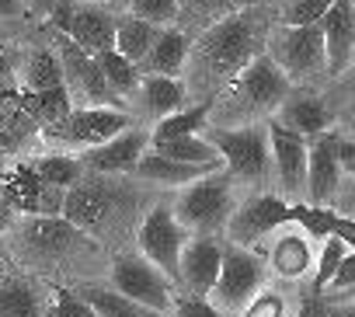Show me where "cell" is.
Listing matches in <instances>:
<instances>
[{
    "label": "cell",
    "instance_id": "e575fe53",
    "mask_svg": "<svg viewBox=\"0 0 355 317\" xmlns=\"http://www.w3.org/2000/svg\"><path fill=\"white\" fill-rule=\"evenodd\" d=\"M334 0H279V25H320Z\"/></svg>",
    "mask_w": 355,
    "mask_h": 317
},
{
    "label": "cell",
    "instance_id": "8992f818",
    "mask_svg": "<svg viewBox=\"0 0 355 317\" xmlns=\"http://www.w3.org/2000/svg\"><path fill=\"white\" fill-rule=\"evenodd\" d=\"M265 53L279 63V70L296 84L303 77H313L327 70V49L320 25H279L268 35Z\"/></svg>",
    "mask_w": 355,
    "mask_h": 317
},
{
    "label": "cell",
    "instance_id": "603a6c76",
    "mask_svg": "<svg viewBox=\"0 0 355 317\" xmlns=\"http://www.w3.org/2000/svg\"><path fill=\"white\" fill-rule=\"evenodd\" d=\"M216 168H206V164H182V161H171V157H160V153H143L139 164H136V178L143 182H160V185H192L206 175H213Z\"/></svg>",
    "mask_w": 355,
    "mask_h": 317
},
{
    "label": "cell",
    "instance_id": "d4e9b609",
    "mask_svg": "<svg viewBox=\"0 0 355 317\" xmlns=\"http://www.w3.org/2000/svg\"><path fill=\"white\" fill-rule=\"evenodd\" d=\"M18 105H21L25 115H28L32 122H39L42 129L60 126V122L73 112V98H70L67 84H63V87H53V91H21V94H18Z\"/></svg>",
    "mask_w": 355,
    "mask_h": 317
},
{
    "label": "cell",
    "instance_id": "60d3db41",
    "mask_svg": "<svg viewBox=\"0 0 355 317\" xmlns=\"http://www.w3.org/2000/svg\"><path fill=\"white\" fill-rule=\"evenodd\" d=\"M234 0H182V15H196V18H223V11Z\"/></svg>",
    "mask_w": 355,
    "mask_h": 317
},
{
    "label": "cell",
    "instance_id": "f907efd6",
    "mask_svg": "<svg viewBox=\"0 0 355 317\" xmlns=\"http://www.w3.org/2000/svg\"><path fill=\"white\" fill-rule=\"evenodd\" d=\"M49 317H56V314H53V310H49Z\"/></svg>",
    "mask_w": 355,
    "mask_h": 317
},
{
    "label": "cell",
    "instance_id": "4fadbf2b",
    "mask_svg": "<svg viewBox=\"0 0 355 317\" xmlns=\"http://www.w3.org/2000/svg\"><path fill=\"white\" fill-rule=\"evenodd\" d=\"M268 146H272V164L279 175L282 192L296 196L300 189H306V161H310V143L306 136L286 129L279 119H268Z\"/></svg>",
    "mask_w": 355,
    "mask_h": 317
},
{
    "label": "cell",
    "instance_id": "83f0119b",
    "mask_svg": "<svg viewBox=\"0 0 355 317\" xmlns=\"http://www.w3.org/2000/svg\"><path fill=\"white\" fill-rule=\"evenodd\" d=\"M77 296H84L101 317H160V310L129 300L115 286H84V289H77Z\"/></svg>",
    "mask_w": 355,
    "mask_h": 317
},
{
    "label": "cell",
    "instance_id": "db71d44e",
    "mask_svg": "<svg viewBox=\"0 0 355 317\" xmlns=\"http://www.w3.org/2000/svg\"><path fill=\"white\" fill-rule=\"evenodd\" d=\"M160 317H164V314H160Z\"/></svg>",
    "mask_w": 355,
    "mask_h": 317
},
{
    "label": "cell",
    "instance_id": "d6986e66",
    "mask_svg": "<svg viewBox=\"0 0 355 317\" xmlns=\"http://www.w3.org/2000/svg\"><path fill=\"white\" fill-rule=\"evenodd\" d=\"M25 241L39 255H63V251L87 244V234L73 227L67 216H32L25 223Z\"/></svg>",
    "mask_w": 355,
    "mask_h": 317
},
{
    "label": "cell",
    "instance_id": "7c38bea8",
    "mask_svg": "<svg viewBox=\"0 0 355 317\" xmlns=\"http://www.w3.org/2000/svg\"><path fill=\"white\" fill-rule=\"evenodd\" d=\"M289 223V203L279 199V196H254L251 203L237 206L234 216L227 220V237L230 244H254L261 237H268L272 230L286 227Z\"/></svg>",
    "mask_w": 355,
    "mask_h": 317
},
{
    "label": "cell",
    "instance_id": "7a4b0ae2",
    "mask_svg": "<svg viewBox=\"0 0 355 317\" xmlns=\"http://www.w3.org/2000/svg\"><path fill=\"white\" fill-rule=\"evenodd\" d=\"M289 91H293V80L279 70V63L268 53H261L258 60H251V67H244L216 94L213 119L220 126H230V122H248L251 126V119L279 112V105L289 98Z\"/></svg>",
    "mask_w": 355,
    "mask_h": 317
},
{
    "label": "cell",
    "instance_id": "484cf974",
    "mask_svg": "<svg viewBox=\"0 0 355 317\" xmlns=\"http://www.w3.org/2000/svg\"><path fill=\"white\" fill-rule=\"evenodd\" d=\"M275 275L282 279H300L310 272V262H313V251H310V237L303 230H289L282 234L275 244H272V255H268Z\"/></svg>",
    "mask_w": 355,
    "mask_h": 317
},
{
    "label": "cell",
    "instance_id": "30bf717a",
    "mask_svg": "<svg viewBox=\"0 0 355 317\" xmlns=\"http://www.w3.org/2000/svg\"><path fill=\"white\" fill-rule=\"evenodd\" d=\"M132 129V115L125 108H105V105H91V108H73L60 126H49L46 136L70 143L77 150H91L108 143L112 136Z\"/></svg>",
    "mask_w": 355,
    "mask_h": 317
},
{
    "label": "cell",
    "instance_id": "1f68e13d",
    "mask_svg": "<svg viewBox=\"0 0 355 317\" xmlns=\"http://www.w3.org/2000/svg\"><path fill=\"white\" fill-rule=\"evenodd\" d=\"M63 60L56 49H35L25 63V91H53L63 87Z\"/></svg>",
    "mask_w": 355,
    "mask_h": 317
},
{
    "label": "cell",
    "instance_id": "8d00e7d4",
    "mask_svg": "<svg viewBox=\"0 0 355 317\" xmlns=\"http://www.w3.org/2000/svg\"><path fill=\"white\" fill-rule=\"evenodd\" d=\"M345 255H348V248L338 237H327L324 241L320 258H317V272H313V296H324V289L331 286V279H334V272H338V265H341Z\"/></svg>",
    "mask_w": 355,
    "mask_h": 317
},
{
    "label": "cell",
    "instance_id": "cb8c5ba5",
    "mask_svg": "<svg viewBox=\"0 0 355 317\" xmlns=\"http://www.w3.org/2000/svg\"><path fill=\"white\" fill-rule=\"evenodd\" d=\"M216 108V98H202L199 105H189L182 112H174V115H164L157 119V126L150 129V146L153 143H171V139H182V136H199L209 122Z\"/></svg>",
    "mask_w": 355,
    "mask_h": 317
},
{
    "label": "cell",
    "instance_id": "f5cc1de1",
    "mask_svg": "<svg viewBox=\"0 0 355 317\" xmlns=\"http://www.w3.org/2000/svg\"><path fill=\"white\" fill-rule=\"evenodd\" d=\"M352 289H355V286H352Z\"/></svg>",
    "mask_w": 355,
    "mask_h": 317
},
{
    "label": "cell",
    "instance_id": "d590c367",
    "mask_svg": "<svg viewBox=\"0 0 355 317\" xmlns=\"http://www.w3.org/2000/svg\"><path fill=\"white\" fill-rule=\"evenodd\" d=\"M129 15H136L157 28H171L182 18V0H129Z\"/></svg>",
    "mask_w": 355,
    "mask_h": 317
},
{
    "label": "cell",
    "instance_id": "f1b7e54d",
    "mask_svg": "<svg viewBox=\"0 0 355 317\" xmlns=\"http://www.w3.org/2000/svg\"><path fill=\"white\" fill-rule=\"evenodd\" d=\"M150 150L160 157H171V161H182V164H206V168L223 171V157L206 136H182L171 143H153Z\"/></svg>",
    "mask_w": 355,
    "mask_h": 317
},
{
    "label": "cell",
    "instance_id": "836d02e7",
    "mask_svg": "<svg viewBox=\"0 0 355 317\" xmlns=\"http://www.w3.org/2000/svg\"><path fill=\"white\" fill-rule=\"evenodd\" d=\"M334 220H338L334 209H324V206H313V203L289 206V223H300L310 241H327L334 234Z\"/></svg>",
    "mask_w": 355,
    "mask_h": 317
},
{
    "label": "cell",
    "instance_id": "681fc988",
    "mask_svg": "<svg viewBox=\"0 0 355 317\" xmlns=\"http://www.w3.org/2000/svg\"><path fill=\"white\" fill-rule=\"evenodd\" d=\"M84 4H101V0H84Z\"/></svg>",
    "mask_w": 355,
    "mask_h": 317
},
{
    "label": "cell",
    "instance_id": "f6af8a7d",
    "mask_svg": "<svg viewBox=\"0 0 355 317\" xmlns=\"http://www.w3.org/2000/svg\"><path fill=\"white\" fill-rule=\"evenodd\" d=\"M25 11L21 0H0V18H18Z\"/></svg>",
    "mask_w": 355,
    "mask_h": 317
},
{
    "label": "cell",
    "instance_id": "4316f807",
    "mask_svg": "<svg viewBox=\"0 0 355 317\" xmlns=\"http://www.w3.org/2000/svg\"><path fill=\"white\" fill-rule=\"evenodd\" d=\"M160 32H164V28H157V25L136 18V15H122V18L115 22V49L139 67V63L150 56V49H153V42L160 39Z\"/></svg>",
    "mask_w": 355,
    "mask_h": 317
},
{
    "label": "cell",
    "instance_id": "c3c4849f",
    "mask_svg": "<svg viewBox=\"0 0 355 317\" xmlns=\"http://www.w3.org/2000/svg\"><path fill=\"white\" fill-rule=\"evenodd\" d=\"M0 258H4V234H0Z\"/></svg>",
    "mask_w": 355,
    "mask_h": 317
},
{
    "label": "cell",
    "instance_id": "74e56055",
    "mask_svg": "<svg viewBox=\"0 0 355 317\" xmlns=\"http://www.w3.org/2000/svg\"><path fill=\"white\" fill-rule=\"evenodd\" d=\"M241 317H286V296L275 293V289H261V293L244 307Z\"/></svg>",
    "mask_w": 355,
    "mask_h": 317
},
{
    "label": "cell",
    "instance_id": "e0dca14e",
    "mask_svg": "<svg viewBox=\"0 0 355 317\" xmlns=\"http://www.w3.org/2000/svg\"><path fill=\"white\" fill-rule=\"evenodd\" d=\"M338 178H341L338 136L334 132H320L310 143V161H306V192H310V203L313 206H324L338 192Z\"/></svg>",
    "mask_w": 355,
    "mask_h": 317
},
{
    "label": "cell",
    "instance_id": "9c48e42d",
    "mask_svg": "<svg viewBox=\"0 0 355 317\" xmlns=\"http://www.w3.org/2000/svg\"><path fill=\"white\" fill-rule=\"evenodd\" d=\"M53 32L73 39L84 53L98 56L105 49H115V15H108L101 4H70V0H63V4L53 11Z\"/></svg>",
    "mask_w": 355,
    "mask_h": 317
},
{
    "label": "cell",
    "instance_id": "44dd1931",
    "mask_svg": "<svg viewBox=\"0 0 355 317\" xmlns=\"http://www.w3.org/2000/svg\"><path fill=\"white\" fill-rule=\"evenodd\" d=\"M136 94H139V105L153 119H164V115H174V112L189 108V87H185V80H178V77L143 74Z\"/></svg>",
    "mask_w": 355,
    "mask_h": 317
},
{
    "label": "cell",
    "instance_id": "8fae6325",
    "mask_svg": "<svg viewBox=\"0 0 355 317\" xmlns=\"http://www.w3.org/2000/svg\"><path fill=\"white\" fill-rule=\"evenodd\" d=\"M112 286L125 293L129 300L153 307L160 314L174 303V282L143 255H119L112 265Z\"/></svg>",
    "mask_w": 355,
    "mask_h": 317
},
{
    "label": "cell",
    "instance_id": "52a82bcc",
    "mask_svg": "<svg viewBox=\"0 0 355 317\" xmlns=\"http://www.w3.org/2000/svg\"><path fill=\"white\" fill-rule=\"evenodd\" d=\"M136 244L143 258H150L174 286H182V251L189 244V230L178 223L171 206H153L143 216Z\"/></svg>",
    "mask_w": 355,
    "mask_h": 317
},
{
    "label": "cell",
    "instance_id": "5b68a950",
    "mask_svg": "<svg viewBox=\"0 0 355 317\" xmlns=\"http://www.w3.org/2000/svg\"><path fill=\"white\" fill-rule=\"evenodd\" d=\"M265 262L241 244H223V268L216 279V289L209 293L213 307L223 317H241L244 307L265 289Z\"/></svg>",
    "mask_w": 355,
    "mask_h": 317
},
{
    "label": "cell",
    "instance_id": "ba28073f",
    "mask_svg": "<svg viewBox=\"0 0 355 317\" xmlns=\"http://www.w3.org/2000/svg\"><path fill=\"white\" fill-rule=\"evenodd\" d=\"M56 53L63 60V77H67V91L73 101H80L84 108H91V105L122 108V98L112 91V84L105 80V74L91 53H84L73 39H67L60 32H56Z\"/></svg>",
    "mask_w": 355,
    "mask_h": 317
},
{
    "label": "cell",
    "instance_id": "ac0fdd59",
    "mask_svg": "<svg viewBox=\"0 0 355 317\" xmlns=\"http://www.w3.org/2000/svg\"><path fill=\"white\" fill-rule=\"evenodd\" d=\"M275 119L286 129H293V132H300L306 139H317L320 132L331 129V108L313 91H289V98L279 105Z\"/></svg>",
    "mask_w": 355,
    "mask_h": 317
},
{
    "label": "cell",
    "instance_id": "d6a6232c",
    "mask_svg": "<svg viewBox=\"0 0 355 317\" xmlns=\"http://www.w3.org/2000/svg\"><path fill=\"white\" fill-rule=\"evenodd\" d=\"M46 185H56V189H73L80 182V157H70V153H46V157H35L28 164Z\"/></svg>",
    "mask_w": 355,
    "mask_h": 317
},
{
    "label": "cell",
    "instance_id": "2e32d148",
    "mask_svg": "<svg viewBox=\"0 0 355 317\" xmlns=\"http://www.w3.org/2000/svg\"><path fill=\"white\" fill-rule=\"evenodd\" d=\"M324 49H327V74L341 77L355 60V8L352 0H334L331 11L320 18Z\"/></svg>",
    "mask_w": 355,
    "mask_h": 317
},
{
    "label": "cell",
    "instance_id": "277c9868",
    "mask_svg": "<svg viewBox=\"0 0 355 317\" xmlns=\"http://www.w3.org/2000/svg\"><path fill=\"white\" fill-rule=\"evenodd\" d=\"M223 157V168L230 178L258 182L272 168L268 126H213L202 132Z\"/></svg>",
    "mask_w": 355,
    "mask_h": 317
},
{
    "label": "cell",
    "instance_id": "816d5d0a",
    "mask_svg": "<svg viewBox=\"0 0 355 317\" xmlns=\"http://www.w3.org/2000/svg\"><path fill=\"white\" fill-rule=\"evenodd\" d=\"M352 8H355V0H352Z\"/></svg>",
    "mask_w": 355,
    "mask_h": 317
},
{
    "label": "cell",
    "instance_id": "f35d334b",
    "mask_svg": "<svg viewBox=\"0 0 355 317\" xmlns=\"http://www.w3.org/2000/svg\"><path fill=\"white\" fill-rule=\"evenodd\" d=\"M53 314H56V317H101V314H98L84 296H77L73 289H56Z\"/></svg>",
    "mask_w": 355,
    "mask_h": 317
},
{
    "label": "cell",
    "instance_id": "7bdbcfd3",
    "mask_svg": "<svg viewBox=\"0 0 355 317\" xmlns=\"http://www.w3.org/2000/svg\"><path fill=\"white\" fill-rule=\"evenodd\" d=\"M331 237H338L348 251H355V220L338 213V220H334V234H331Z\"/></svg>",
    "mask_w": 355,
    "mask_h": 317
},
{
    "label": "cell",
    "instance_id": "bcb514c9",
    "mask_svg": "<svg viewBox=\"0 0 355 317\" xmlns=\"http://www.w3.org/2000/svg\"><path fill=\"white\" fill-rule=\"evenodd\" d=\"M327 317H355V303H327Z\"/></svg>",
    "mask_w": 355,
    "mask_h": 317
},
{
    "label": "cell",
    "instance_id": "5bb4252c",
    "mask_svg": "<svg viewBox=\"0 0 355 317\" xmlns=\"http://www.w3.org/2000/svg\"><path fill=\"white\" fill-rule=\"evenodd\" d=\"M150 146V132L143 129H125L119 136H112L108 143L101 146H91V150H80V164L94 175H132L139 157L146 153Z\"/></svg>",
    "mask_w": 355,
    "mask_h": 317
},
{
    "label": "cell",
    "instance_id": "b9f144b4",
    "mask_svg": "<svg viewBox=\"0 0 355 317\" xmlns=\"http://www.w3.org/2000/svg\"><path fill=\"white\" fill-rule=\"evenodd\" d=\"M355 286V251H348L345 258H341V265H338V272H334V279H331V286L327 289H352Z\"/></svg>",
    "mask_w": 355,
    "mask_h": 317
},
{
    "label": "cell",
    "instance_id": "9a60e30c",
    "mask_svg": "<svg viewBox=\"0 0 355 317\" xmlns=\"http://www.w3.org/2000/svg\"><path fill=\"white\" fill-rule=\"evenodd\" d=\"M223 268V244L216 237H192L182 251V289L209 300Z\"/></svg>",
    "mask_w": 355,
    "mask_h": 317
},
{
    "label": "cell",
    "instance_id": "4dcf8cb0",
    "mask_svg": "<svg viewBox=\"0 0 355 317\" xmlns=\"http://www.w3.org/2000/svg\"><path fill=\"white\" fill-rule=\"evenodd\" d=\"M94 60H98V67H101L105 80L112 84V91H115L122 101H125V98H132V94L139 91L143 74H139V67H136L132 60H125L119 49H105V53H98Z\"/></svg>",
    "mask_w": 355,
    "mask_h": 317
},
{
    "label": "cell",
    "instance_id": "7402d4cb",
    "mask_svg": "<svg viewBox=\"0 0 355 317\" xmlns=\"http://www.w3.org/2000/svg\"><path fill=\"white\" fill-rule=\"evenodd\" d=\"M108 209H112V196H108L105 189H98V185H80V182H77L73 189H67L63 216H67L73 227H80L84 234L94 230V227H101L105 216H108Z\"/></svg>",
    "mask_w": 355,
    "mask_h": 317
},
{
    "label": "cell",
    "instance_id": "7dc6e473",
    "mask_svg": "<svg viewBox=\"0 0 355 317\" xmlns=\"http://www.w3.org/2000/svg\"><path fill=\"white\" fill-rule=\"evenodd\" d=\"M296 317H313V300H310V303H303V307H300V314H296Z\"/></svg>",
    "mask_w": 355,
    "mask_h": 317
},
{
    "label": "cell",
    "instance_id": "6da1fadb",
    "mask_svg": "<svg viewBox=\"0 0 355 317\" xmlns=\"http://www.w3.org/2000/svg\"><path fill=\"white\" fill-rule=\"evenodd\" d=\"M268 22L265 11L248 8V11H234L216 18L199 42H192L189 53V77L196 87L206 91V98H216L244 67H251V60H258L268 46Z\"/></svg>",
    "mask_w": 355,
    "mask_h": 317
},
{
    "label": "cell",
    "instance_id": "3957f363",
    "mask_svg": "<svg viewBox=\"0 0 355 317\" xmlns=\"http://www.w3.org/2000/svg\"><path fill=\"white\" fill-rule=\"evenodd\" d=\"M174 216L196 237H216L234 216V178L227 171H213L192 185L174 203Z\"/></svg>",
    "mask_w": 355,
    "mask_h": 317
},
{
    "label": "cell",
    "instance_id": "ab89813d",
    "mask_svg": "<svg viewBox=\"0 0 355 317\" xmlns=\"http://www.w3.org/2000/svg\"><path fill=\"white\" fill-rule=\"evenodd\" d=\"M174 314L178 317H223L209 300L202 296H185V300H174Z\"/></svg>",
    "mask_w": 355,
    "mask_h": 317
},
{
    "label": "cell",
    "instance_id": "ffe728a7",
    "mask_svg": "<svg viewBox=\"0 0 355 317\" xmlns=\"http://www.w3.org/2000/svg\"><path fill=\"white\" fill-rule=\"evenodd\" d=\"M192 39L182 28H164L160 39L153 42L150 56L139 63V74H160V77H182L189 67Z\"/></svg>",
    "mask_w": 355,
    "mask_h": 317
},
{
    "label": "cell",
    "instance_id": "f546056e",
    "mask_svg": "<svg viewBox=\"0 0 355 317\" xmlns=\"http://www.w3.org/2000/svg\"><path fill=\"white\" fill-rule=\"evenodd\" d=\"M0 317H42V296L28 279H4L0 282Z\"/></svg>",
    "mask_w": 355,
    "mask_h": 317
},
{
    "label": "cell",
    "instance_id": "ee69618b",
    "mask_svg": "<svg viewBox=\"0 0 355 317\" xmlns=\"http://www.w3.org/2000/svg\"><path fill=\"white\" fill-rule=\"evenodd\" d=\"M338 161H341V171H348L355 178V143L338 139Z\"/></svg>",
    "mask_w": 355,
    "mask_h": 317
}]
</instances>
